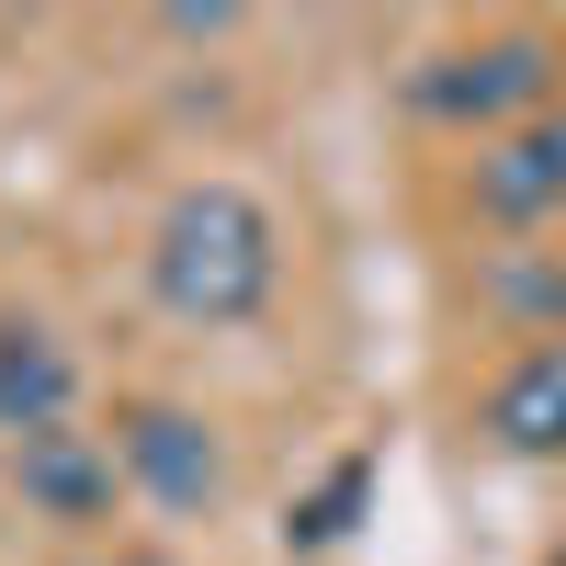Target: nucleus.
<instances>
[{"instance_id": "nucleus-1", "label": "nucleus", "mask_w": 566, "mask_h": 566, "mask_svg": "<svg viewBox=\"0 0 566 566\" xmlns=\"http://www.w3.org/2000/svg\"><path fill=\"white\" fill-rule=\"evenodd\" d=\"M283 283V227L261 193L239 181H193L170 193L159 227H148V295L181 317V328H250Z\"/></svg>"}, {"instance_id": "nucleus-2", "label": "nucleus", "mask_w": 566, "mask_h": 566, "mask_svg": "<svg viewBox=\"0 0 566 566\" xmlns=\"http://www.w3.org/2000/svg\"><path fill=\"white\" fill-rule=\"evenodd\" d=\"M555 34H488V45H453V57L419 69V114H442V125H499V114H522L555 91Z\"/></svg>"}, {"instance_id": "nucleus-3", "label": "nucleus", "mask_w": 566, "mask_h": 566, "mask_svg": "<svg viewBox=\"0 0 566 566\" xmlns=\"http://www.w3.org/2000/svg\"><path fill=\"white\" fill-rule=\"evenodd\" d=\"M114 464H125V476L148 488L159 510H216V488H227L216 431H205L193 408H170V397H148V408L114 419Z\"/></svg>"}, {"instance_id": "nucleus-4", "label": "nucleus", "mask_w": 566, "mask_h": 566, "mask_svg": "<svg viewBox=\"0 0 566 566\" xmlns=\"http://www.w3.org/2000/svg\"><path fill=\"white\" fill-rule=\"evenodd\" d=\"M476 205H488L499 227H544V216H566V114H522V125L488 136Z\"/></svg>"}, {"instance_id": "nucleus-5", "label": "nucleus", "mask_w": 566, "mask_h": 566, "mask_svg": "<svg viewBox=\"0 0 566 566\" xmlns=\"http://www.w3.org/2000/svg\"><path fill=\"white\" fill-rule=\"evenodd\" d=\"M488 442H499V453H566V328L533 340V352L488 386Z\"/></svg>"}, {"instance_id": "nucleus-6", "label": "nucleus", "mask_w": 566, "mask_h": 566, "mask_svg": "<svg viewBox=\"0 0 566 566\" xmlns=\"http://www.w3.org/2000/svg\"><path fill=\"white\" fill-rule=\"evenodd\" d=\"M12 476H23V499L45 510V522H103L114 453L91 442V431H34V442H12Z\"/></svg>"}, {"instance_id": "nucleus-7", "label": "nucleus", "mask_w": 566, "mask_h": 566, "mask_svg": "<svg viewBox=\"0 0 566 566\" xmlns=\"http://www.w3.org/2000/svg\"><path fill=\"white\" fill-rule=\"evenodd\" d=\"M69 397H80V363L45 340V328H0V431L12 442L69 431Z\"/></svg>"}, {"instance_id": "nucleus-8", "label": "nucleus", "mask_w": 566, "mask_h": 566, "mask_svg": "<svg viewBox=\"0 0 566 566\" xmlns=\"http://www.w3.org/2000/svg\"><path fill=\"white\" fill-rule=\"evenodd\" d=\"M352 499H363V464H340V476H328V488H317L283 533H295V544H340V533H352Z\"/></svg>"}, {"instance_id": "nucleus-9", "label": "nucleus", "mask_w": 566, "mask_h": 566, "mask_svg": "<svg viewBox=\"0 0 566 566\" xmlns=\"http://www.w3.org/2000/svg\"><path fill=\"white\" fill-rule=\"evenodd\" d=\"M114 566H159V555H114Z\"/></svg>"}, {"instance_id": "nucleus-10", "label": "nucleus", "mask_w": 566, "mask_h": 566, "mask_svg": "<svg viewBox=\"0 0 566 566\" xmlns=\"http://www.w3.org/2000/svg\"><path fill=\"white\" fill-rule=\"evenodd\" d=\"M544 566H566V544H555V555H544Z\"/></svg>"}]
</instances>
